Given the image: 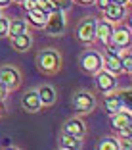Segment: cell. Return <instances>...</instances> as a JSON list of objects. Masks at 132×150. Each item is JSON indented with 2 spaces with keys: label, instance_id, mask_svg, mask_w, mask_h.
I'll return each mask as SVG.
<instances>
[{
  "label": "cell",
  "instance_id": "cell-21",
  "mask_svg": "<svg viewBox=\"0 0 132 150\" xmlns=\"http://www.w3.org/2000/svg\"><path fill=\"white\" fill-rule=\"evenodd\" d=\"M98 148L100 150H119V141L117 139H103V141L98 144Z\"/></svg>",
  "mask_w": 132,
  "mask_h": 150
},
{
  "label": "cell",
  "instance_id": "cell-20",
  "mask_svg": "<svg viewBox=\"0 0 132 150\" xmlns=\"http://www.w3.org/2000/svg\"><path fill=\"white\" fill-rule=\"evenodd\" d=\"M61 146L63 148H79L80 146V141H79V137H73V135H63V139H61Z\"/></svg>",
  "mask_w": 132,
  "mask_h": 150
},
{
  "label": "cell",
  "instance_id": "cell-19",
  "mask_svg": "<svg viewBox=\"0 0 132 150\" xmlns=\"http://www.w3.org/2000/svg\"><path fill=\"white\" fill-rule=\"evenodd\" d=\"M21 33H27V23L23 19H15V21L10 23V29H8V35L15 37V35H21Z\"/></svg>",
  "mask_w": 132,
  "mask_h": 150
},
{
  "label": "cell",
  "instance_id": "cell-6",
  "mask_svg": "<svg viewBox=\"0 0 132 150\" xmlns=\"http://www.w3.org/2000/svg\"><path fill=\"white\" fill-rule=\"evenodd\" d=\"M96 85L100 91H103V93H109V91H113L115 88V77L113 73H109V71H100L96 77Z\"/></svg>",
  "mask_w": 132,
  "mask_h": 150
},
{
  "label": "cell",
  "instance_id": "cell-10",
  "mask_svg": "<svg viewBox=\"0 0 132 150\" xmlns=\"http://www.w3.org/2000/svg\"><path fill=\"white\" fill-rule=\"evenodd\" d=\"M103 12H105L107 21H121V18H123V13H124V8H123L121 4L109 2V4L103 8Z\"/></svg>",
  "mask_w": 132,
  "mask_h": 150
},
{
  "label": "cell",
  "instance_id": "cell-11",
  "mask_svg": "<svg viewBox=\"0 0 132 150\" xmlns=\"http://www.w3.org/2000/svg\"><path fill=\"white\" fill-rule=\"evenodd\" d=\"M113 117H111V123H113L115 129H119V127H128V125L132 123V112H117V114H111Z\"/></svg>",
  "mask_w": 132,
  "mask_h": 150
},
{
  "label": "cell",
  "instance_id": "cell-7",
  "mask_svg": "<svg viewBox=\"0 0 132 150\" xmlns=\"http://www.w3.org/2000/svg\"><path fill=\"white\" fill-rule=\"evenodd\" d=\"M79 39L82 42H90L96 39V21L94 19H86L79 29Z\"/></svg>",
  "mask_w": 132,
  "mask_h": 150
},
{
  "label": "cell",
  "instance_id": "cell-24",
  "mask_svg": "<svg viewBox=\"0 0 132 150\" xmlns=\"http://www.w3.org/2000/svg\"><path fill=\"white\" fill-rule=\"evenodd\" d=\"M8 29H10V21L4 18H0V37L8 35Z\"/></svg>",
  "mask_w": 132,
  "mask_h": 150
},
{
  "label": "cell",
  "instance_id": "cell-36",
  "mask_svg": "<svg viewBox=\"0 0 132 150\" xmlns=\"http://www.w3.org/2000/svg\"><path fill=\"white\" fill-rule=\"evenodd\" d=\"M128 2H132V0H128Z\"/></svg>",
  "mask_w": 132,
  "mask_h": 150
},
{
  "label": "cell",
  "instance_id": "cell-27",
  "mask_svg": "<svg viewBox=\"0 0 132 150\" xmlns=\"http://www.w3.org/2000/svg\"><path fill=\"white\" fill-rule=\"evenodd\" d=\"M117 131H119L121 133V137H132V135H130V127H119V129H117Z\"/></svg>",
  "mask_w": 132,
  "mask_h": 150
},
{
  "label": "cell",
  "instance_id": "cell-26",
  "mask_svg": "<svg viewBox=\"0 0 132 150\" xmlns=\"http://www.w3.org/2000/svg\"><path fill=\"white\" fill-rule=\"evenodd\" d=\"M119 52H121V48H119V46H115V44H111L109 48H107V56H117V58H119Z\"/></svg>",
  "mask_w": 132,
  "mask_h": 150
},
{
  "label": "cell",
  "instance_id": "cell-13",
  "mask_svg": "<svg viewBox=\"0 0 132 150\" xmlns=\"http://www.w3.org/2000/svg\"><path fill=\"white\" fill-rule=\"evenodd\" d=\"M65 133L67 135H73V137H82L84 135V125L82 121H79V119H69L65 123Z\"/></svg>",
  "mask_w": 132,
  "mask_h": 150
},
{
  "label": "cell",
  "instance_id": "cell-12",
  "mask_svg": "<svg viewBox=\"0 0 132 150\" xmlns=\"http://www.w3.org/2000/svg\"><path fill=\"white\" fill-rule=\"evenodd\" d=\"M105 108H107L109 114H117V112L124 110L123 100H121L119 94H107V96H105Z\"/></svg>",
  "mask_w": 132,
  "mask_h": 150
},
{
  "label": "cell",
  "instance_id": "cell-1",
  "mask_svg": "<svg viewBox=\"0 0 132 150\" xmlns=\"http://www.w3.org/2000/svg\"><path fill=\"white\" fill-rule=\"evenodd\" d=\"M44 27H46V33L48 35H59V33H63V29H65V18H63L61 10L50 12Z\"/></svg>",
  "mask_w": 132,
  "mask_h": 150
},
{
  "label": "cell",
  "instance_id": "cell-33",
  "mask_svg": "<svg viewBox=\"0 0 132 150\" xmlns=\"http://www.w3.org/2000/svg\"><path fill=\"white\" fill-rule=\"evenodd\" d=\"M128 127H130V135H132V123H130V125H128Z\"/></svg>",
  "mask_w": 132,
  "mask_h": 150
},
{
  "label": "cell",
  "instance_id": "cell-23",
  "mask_svg": "<svg viewBox=\"0 0 132 150\" xmlns=\"http://www.w3.org/2000/svg\"><path fill=\"white\" fill-rule=\"evenodd\" d=\"M121 66H123V69L132 71V54H124V56H121Z\"/></svg>",
  "mask_w": 132,
  "mask_h": 150
},
{
  "label": "cell",
  "instance_id": "cell-30",
  "mask_svg": "<svg viewBox=\"0 0 132 150\" xmlns=\"http://www.w3.org/2000/svg\"><path fill=\"white\" fill-rule=\"evenodd\" d=\"M10 4V0H0V8H4V6Z\"/></svg>",
  "mask_w": 132,
  "mask_h": 150
},
{
  "label": "cell",
  "instance_id": "cell-35",
  "mask_svg": "<svg viewBox=\"0 0 132 150\" xmlns=\"http://www.w3.org/2000/svg\"><path fill=\"white\" fill-rule=\"evenodd\" d=\"M130 25H132V19H130Z\"/></svg>",
  "mask_w": 132,
  "mask_h": 150
},
{
  "label": "cell",
  "instance_id": "cell-29",
  "mask_svg": "<svg viewBox=\"0 0 132 150\" xmlns=\"http://www.w3.org/2000/svg\"><path fill=\"white\" fill-rule=\"evenodd\" d=\"M109 2H111V0H98V4H100V8H101V10L105 8V6L109 4Z\"/></svg>",
  "mask_w": 132,
  "mask_h": 150
},
{
  "label": "cell",
  "instance_id": "cell-22",
  "mask_svg": "<svg viewBox=\"0 0 132 150\" xmlns=\"http://www.w3.org/2000/svg\"><path fill=\"white\" fill-rule=\"evenodd\" d=\"M119 96H121V100H123L124 110H132V88H128V91H123Z\"/></svg>",
  "mask_w": 132,
  "mask_h": 150
},
{
  "label": "cell",
  "instance_id": "cell-15",
  "mask_svg": "<svg viewBox=\"0 0 132 150\" xmlns=\"http://www.w3.org/2000/svg\"><path fill=\"white\" fill-rule=\"evenodd\" d=\"M113 33V27H111V21H100L96 23V37L100 40H107Z\"/></svg>",
  "mask_w": 132,
  "mask_h": 150
},
{
  "label": "cell",
  "instance_id": "cell-3",
  "mask_svg": "<svg viewBox=\"0 0 132 150\" xmlns=\"http://www.w3.org/2000/svg\"><path fill=\"white\" fill-rule=\"evenodd\" d=\"M80 66H82L84 71L88 73H94V71H100L103 62H101V56L96 52H84L82 58H80Z\"/></svg>",
  "mask_w": 132,
  "mask_h": 150
},
{
  "label": "cell",
  "instance_id": "cell-28",
  "mask_svg": "<svg viewBox=\"0 0 132 150\" xmlns=\"http://www.w3.org/2000/svg\"><path fill=\"white\" fill-rule=\"evenodd\" d=\"M2 96H6V85L0 81V98H2Z\"/></svg>",
  "mask_w": 132,
  "mask_h": 150
},
{
  "label": "cell",
  "instance_id": "cell-17",
  "mask_svg": "<svg viewBox=\"0 0 132 150\" xmlns=\"http://www.w3.org/2000/svg\"><path fill=\"white\" fill-rule=\"evenodd\" d=\"M12 42H13V46L17 50H27L29 46H31V37L27 35V33H21V35H15V37H12Z\"/></svg>",
  "mask_w": 132,
  "mask_h": 150
},
{
  "label": "cell",
  "instance_id": "cell-2",
  "mask_svg": "<svg viewBox=\"0 0 132 150\" xmlns=\"http://www.w3.org/2000/svg\"><path fill=\"white\" fill-rule=\"evenodd\" d=\"M38 62V67L44 71H56L59 67V54H56L54 50H44V52L38 54L36 58Z\"/></svg>",
  "mask_w": 132,
  "mask_h": 150
},
{
  "label": "cell",
  "instance_id": "cell-34",
  "mask_svg": "<svg viewBox=\"0 0 132 150\" xmlns=\"http://www.w3.org/2000/svg\"><path fill=\"white\" fill-rule=\"evenodd\" d=\"M0 110H2V104H0Z\"/></svg>",
  "mask_w": 132,
  "mask_h": 150
},
{
  "label": "cell",
  "instance_id": "cell-14",
  "mask_svg": "<svg viewBox=\"0 0 132 150\" xmlns=\"http://www.w3.org/2000/svg\"><path fill=\"white\" fill-rule=\"evenodd\" d=\"M36 93H38V96H40V102H42V104H46V106L56 102V91H54L50 85H44V87H40Z\"/></svg>",
  "mask_w": 132,
  "mask_h": 150
},
{
  "label": "cell",
  "instance_id": "cell-8",
  "mask_svg": "<svg viewBox=\"0 0 132 150\" xmlns=\"http://www.w3.org/2000/svg\"><path fill=\"white\" fill-rule=\"evenodd\" d=\"M111 39H113V44L119 46V48H126L128 44L132 42V35L128 29H115L111 33Z\"/></svg>",
  "mask_w": 132,
  "mask_h": 150
},
{
  "label": "cell",
  "instance_id": "cell-25",
  "mask_svg": "<svg viewBox=\"0 0 132 150\" xmlns=\"http://www.w3.org/2000/svg\"><path fill=\"white\" fill-rule=\"evenodd\" d=\"M119 146H121L123 150H132V137H124V139H121Z\"/></svg>",
  "mask_w": 132,
  "mask_h": 150
},
{
  "label": "cell",
  "instance_id": "cell-9",
  "mask_svg": "<svg viewBox=\"0 0 132 150\" xmlns=\"http://www.w3.org/2000/svg\"><path fill=\"white\" fill-rule=\"evenodd\" d=\"M21 104H23V108H25L27 112H38V110H40V106H42L38 93H35V91H33V93H27L25 96H23Z\"/></svg>",
  "mask_w": 132,
  "mask_h": 150
},
{
  "label": "cell",
  "instance_id": "cell-31",
  "mask_svg": "<svg viewBox=\"0 0 132 150\" xmlns=\"http://www.w3.org/2000/svg\"><path fill=\"white\" fill-rule=\"evenodd\" d=\"M111 2H115V4H121V6H123L124 2H126V0H111Z\"/></svg>",
  "mask_w": 132,
  "mask_h": 150
},
{
  "label": "cell",
  "instance_id": "cell-16",
  "mask_svg": "<svg viewBox=\"0 0 132 150\" xmlns=\"http://www.w3.org/2000/svg\"><path fill=\"white\" fill-rule=\"evenodd\" d=\"M46 19H48V13H46V12H42V10H38V8L29 10V21H31L33 25L42 27L44 23H46Z\"/></svg>",
  "mask_w": 132,
  "mask_h": 150
},
{
  "label": "cell",
  "instance_id": "cell-4",
  "mask_svg": "<svg viewBox=\"0 0 132 150\" xmlns=\"http://www.w3.org/2000/svg\"><path fill=\"white\" fill-rule=\"evenodd\" d=\"M73 106L77 112H90L94 108V96L88 93H77L73 96Z\"/></svg>",
  "mask_w": 132,
  "mask_h": 150
},
{
  "label": "cell",
  "instance_id": "cell-5",
  "mask_svg": "<svg viewBox=\"0 0 132 150\" xmlns=\"http://www.w3.org/2000/svg\"><path fill=\"white\" fill-rule=\"evenodd\" d=\"M0 81L6 85V88H12L19 83V73L13 67L4 66V67H0Z\"/></svg>",
  "mask_w": 132,
  "mask_h": 150
},
{
  "label": "cell",
  "instance_id": "cell-18",
  "mask_svg": "<svg viewBox=\"0 0 132 150\" xmlns=\"http://www.w3.org/2000/svg\"><path fill=\"white\" fill-rule=\"evenodd\" d=\"M105 67L109 73H121L123 71V66H121V58L117 56H107L105 58Z\"/></svg>",
  "mask_w": 132,
  "mask_h": 150
},
{
  "label": "cell",
  "instance_id": "cell-32",
  "mask_svg": "<svg viewBox=\"0 0 132 150\" xmlns=\"http://www.w3.org/2000/svg\"><path fill=\"white\" fill-rule=\"evenodd\" d=\"M77 2H82V4H90L92 0H77Z\"/></svg>",
  "mask_w": 132,
  "mask_h": 150
}]
</instances>
